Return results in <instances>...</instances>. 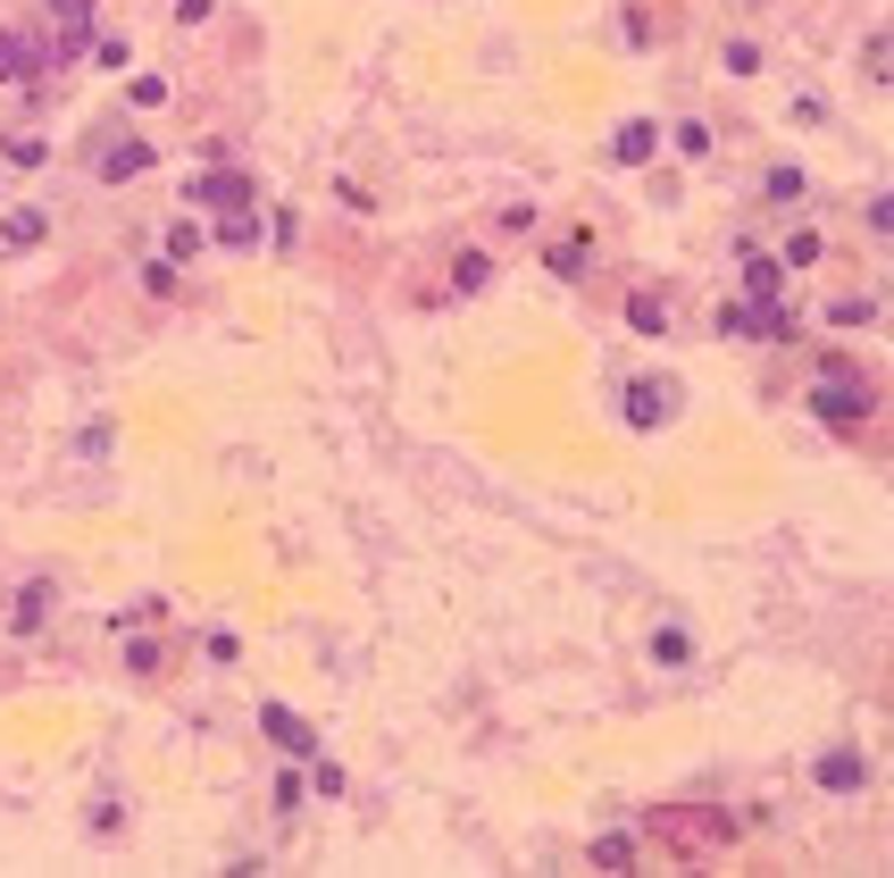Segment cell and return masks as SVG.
I'll list each match as a JSON object with an SVG mask.
<instances>
[{
    "label": "cell",
    "instance_id": "1",
    "mask_svg": "<svg viewBox=\"0 0 894 878\" xmlns=\"http://www.w3.org/2000/svg\"><path fill=\"white\" fill-rule=\"evenodd\" d=\"M811 410L837 419V427H853V419H870V385H861L853 368H828V377L811 385Z\"/></svg>",
    "mask_w": 894,
    "mask_h": 878
},
{
    "label": "cell",
    "instance_id": "2",
    "mask_svg": "<svg viewBox=\"0 0 894 878\" xmlns=\"http://www.w3.org/2000/svg\"><path fill=\"white\" fill-rule=\"evenodd\" d=\"M669 401H677V394H669L661 377H628V385H619V410H628V427H661V419H669Z\"/></svg>",
    "mask_w": 894,
    "mask_h": 878
},
{
    "label": "cell",
    "instance_id": "3",
    "mask_svg": "<svg viewBox=\"0 0 894 878\" xmlns=\"http://www.w3.org/2000/svg\"><path fill=\"white\" fill-rule=\"evenodd\" d=\"M260 728H267V745H285V753H309V745H318V728H309L293 703H260Z\"/></svg>",
    "mask_w": 894,
    "mask_h": 878
},
{
    "label": "cell",
    "instance_id": "4",
    "mask_svg": "<svg viewBox=\"0 0 894 878\" xmlns=\"http://www.w3.org/2000/svg\"><path fill=\"white\" fill-rule=\"evenodd\" d=\"M652 151H661V126H652V117H628V126L610 134V159H619V168H644Z\"/></svg>",
    "mask_w": 894,
    "mask_h": 878
},
{
    "label": "cell",
    "instance_id": "5",
    "mask_svg": "<svg viewBox=\"0 0 894 878\" xmlns=\"http://www.w3.org/2000/svg\"><path fill=\"white\" fill-rule=\"evenodd\" d=\"M192 201H210L218 218H227V210H251V176L218 168V176H201V185H192Z\"/></svg>",
    "mask_w": 894,
    "mask_h": 878
},
{
    "label": "cell",
    "instance_id": "6",
    "mask_svg": "<svg viewBox=\"0 0 894 878\" xmlns=\"http://www.w3.org/2000/svg\"><path fill=\"white\" fill-rule=\"evenodd\" d=\"M51 18H59V59H76L93 42V0H51Z\"/></svg>",
    "mask_w": 894,
    "mask_h": 878
},
{
    "label": "cell",
    "instance_id": "7",
    "mask_svg": "<svg viewBox=\"0 0 894 878\" xmlns=\"http://www.w3.org/2000/svg\"><path fill=\"white\" fill-rule=\"evenodd\" d=\"M42 67V42L34 34H0V84H25Z\"/></svg>",
    "mask_w": 894,
    "mask_h": 878
},
{
    "label": "cell",
    "instance_id": "8",
    "mask_svg": "<svg viewBox=\"0 0 894 878\" xmlns=\"http://www.w3.org/2000/svg\"><path fill=\"white\" fill-rule=\"evenodd\" d=\"M42 243V210H18V218H0V260L9 251H34Z\"/></svg>",
    "mask_w": 894,
    "mask_h": 878
},
{
    "label": "cell",
    "instance_id": "9",
    "mask_svg": "<svg viewBox=\"0 0 894 878\" xmlns=\"http://www.w3.org/2000/svg\"><path fill=\"white\" fill-rule=\"evenodd\" d=\"M778 276H786L778 260H753V268H744V302H753V310H769V302H778Z\"/></svg>",
    "mask_w": 894,
    "mask_h": 878
},
{
    "label": "cell",
    "instance_id": "10",
    "mask_svg": "<svg viewBox=\"0 0 894 878\" xmlns=\"http://www.w3.org/2000/svg\"><path fill=\"white\" fill-rule=\"evenodd\" d=\"M819 786L853 795V786H861V753H819Z\"/></svg>",
    "mask_w": 894,
    "mask_h": 878
},
{
    "label": "cell",
    "instance_id": "11",
    "mask_svg": "<svg viewBox=\"0 0 894 878\" xmlns=\"http://www.w3.org/2000/svg\"><path fill=\"white\" fill-rule=\"evenodd\" d=\"M0 159H9V168H42V159H51V143H42V134H9V143H0Z\"/></svg>",
    "mask_w": 894,
    "mask_h": 878
},
{
    "label": "cell",
    "instance_id": "12",
    "mask_svg": "<svg viewBox=\"0 0 894 878\" xmlns=\"http://www.w3.org/2000/svg\"><path fill=\"white\" fill-rule=\"evenodd\" d=\"M151 168V143H117L109 159H101V176H143Z\"/></svg>",
    "mask_w": 894,
    "mask_h": 878
},
{
    "label": "cell",
    "instance_id": "13",
    "mask_svg": "<svg viewBox=\"0 0 894 878\" xmlns=\"http://www.w3.org/2000/svg\"><path fill=\"white\" fill-rule=\"evenodd\" d=\"M628 861H635V837H619V828L593 837V870H628Z\"/></svg>",
    "mask_w": 894,
    "mask_h": 878
},
{
    "label": "cell",
    "instance_id": "14",
    "mask_svg": "<svg viewBox=\"0 0 894 878\" xmlns=\"http://www.w3.org/2000/svg\"><path fill=\"white\" fill-rule=\"evenodd\" d=\"M544 268H560V276H586V234H569V243L544 251Z\"/></svg>",
    "mask_w": 894,
    "mask_h": 878
},
{
    "label": "cell",
    "instance_id": "15",
    "mask_svg": "<svg viewBox=\"0 0 894 878\" xmlns=\"http://www.w3.org/2000/svg\"><path fill=\"white\" fill-rule=\"evenodd\" d=\"M485 268H494L485 251H460V260H452V293H476V285H485Z\"/></svg>",
    "mask_w": 894,
    "mask_h": 878
},
{
    "label": "cell",
    "instance_id": "16",
    "mask_svg": "<svg viewBox=\"0 0 894 878\" xmlns=\"http://www.w3.org/2000/svg\"><path fill=\"white\" fill-rule=\"evenodd\" d=\"M628 326H635V335H661V326H669V310L652 302V293H635V302H628Z\"/></svg>",
    "mask_w": 894,
    "mask_h": 878
},
{
    "label": "cell",
    "instance_id": "17",
    "mask_svg": "<svg viewBox=\"0 0 894 878\" xmlns=\"http://www.w3.org/2000/svg\"><path fill=\"white\" fill-rule=\"evenodd\" d=\"M126 101H134V109H159V101H168V76H134Z\"/></svg>",
    "mask_w": 894,
    "mask_h": 878
},
{
    "label": "cell",
    "instance_id": "18",
    "mask_svg": "<svg viewBox=\"0 0 894 878\" xmlns=\"http://www.w3.org/2000/svg\"><path fill=\"white\" fill-rule=\"evenodd\" d=\"M42 612H51V586H25L18 594V628H42Z\"/></svg>",
    "mask_w": 894,
    "mask_h": 878
},
{
    "label": "cell",
    "instance_id": "19",
    "mask_svg": "<svg viewBox=\"0 0 894 878\" xmlns=\"http://www.w3.org/2000/svg\"><path fill=\"white\" fill-rule=\"evenodd\" d=\"M652 661L677 669V661H685V628H661V636H652Z\"/></svg>",
    "mask_w": 894,
    "mask_h": 878
},
{
    "label": "cell",
    "instance_id": "20",
    "mask_svg": "<svg viewBox=\"0 0 894 878\" xmlns=\"http://www.w3.org/2000/svg\"><path fill=\"white\" fill-rule=\"evenodd\" d=\"M677 151H685V159L711 151V126H703V117H685V126H677Z\"/></svg>",
    "mask_w": 894,
    "mask_h": 878
},
{
    "label": "cell",
    "instance_id": "21",
    "mask_svg": "<svg viewBox=\"0 0 894 878\" xmlns=\"http://www.w3.org/2000/svg\"><path fill=\"white\" fill-rule=\"evenodd\" d=\"M251 234H260V227H251V210H227V218H218V243H251Z\"/></svg>",
    "mask_w": 894,
    "mask_h": 878
},
{
    "label": "cell",
    "instance_id": "22",
    "mask_svg": "<svg viewBox=\"0 0 894 878\" xmlns=\"http://www.w3.org/2000/svg\"><path fill=\"white\" fill-rule=\"evenodd\" d=\"M802 192V168H769V201H795Z\"/></svg>",
    "mask_w": 894,
    "mask_h": 878
},
{
    "label": "cell",
    "instance_id": "23",
    "mask_svg": "<svg viewBox=\"0 0 894 878\" xmlns=\"http://www.w3.org/2000/svg\"><path fill=\"white\" fill-rule=\"evenodd\" d=\"M811 260H819V234H811V227H802V234H795V243H786V268H811Z\"/></svg>",
    "mask_w": 894,
    "mask_h": 878
},
{
    "label": "cell",
    "instance_id": "24",
    "mask_svg": "<svg viewBox=\"0 0 894 878\" xmlns=\"http://www.w3.org/2000/svg\"><path fill=\"white\" fill-rule=\"evenodd\" d=\"M185 251H201V227H192V218H185V227H168V260H185Z\"/></svg>",
    "mask_w": 894,
    "mask_h": 878
},
{
    "label": "cell",
    "instance_id": "25",
    "mask_svg": "<svg viewBox=\"0 0 894 878\" xmlns=\"http://www.w3.org/2000/svg\"><path fill=\"white\" fill-rule=\"evenodd\" d=\"M210 9H218V0H176V18H185V25H201Z\"/></svg>",
    "mask_w": 894,
    "mask_h": 878
}]
</instances>
